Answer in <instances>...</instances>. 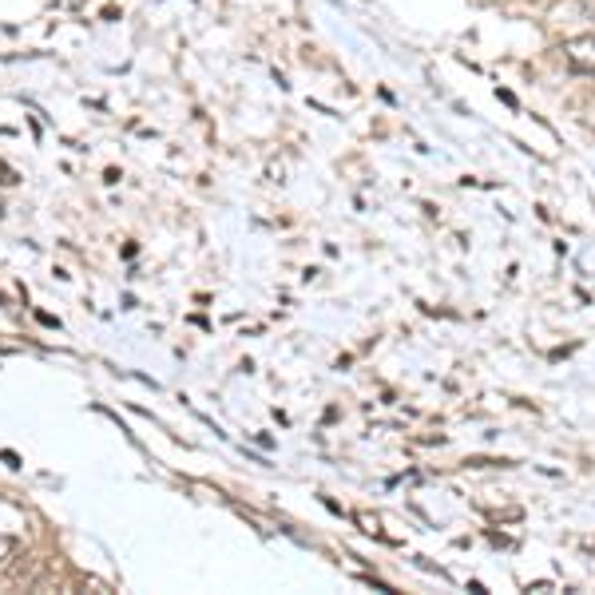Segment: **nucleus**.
<instances>
[{"instance_id": "obj_1", "label": "nucleus", "mask_w": 595, "mask_h": 595, "mask_svg": "<svg viewBox=\"0 0 595 595\" xmlns=\"http://www.w3.org/2000/svg\"><path fill=\"white\" fill-rule=\"evenodd\" d=\"M564 64L575 76H595V32H584V36H572L564 41Z\"/></svg>"}, {"instance_id": "obj_3", "label": "nucleus", "mask_w": 595, "mask_h": 595, "mask_svg": "<svg viewBox=\"0 0 595 595\" xmlns=\"http://www.w3.org/2000/svg\"><path fill=\"white\" fill-rule=\"evenodd\" d=\"M12 548H16V543H12V540H0V556H9Z\"/></svg>"}, {"instance_id": "obj_2", "label": "nucleus", "mask_w": 595, "mask_h": 595, "mask_svg": "<svg viewBox=\"0 0 595 595\" xmlns=\"http://www.w3.org/2000/svg\"><path fill=\"white\" fill-rule=\"evenodd\" d=\"M580 9H584L587 16H595V0H580Z\"/></svg>"}]
</instances>
